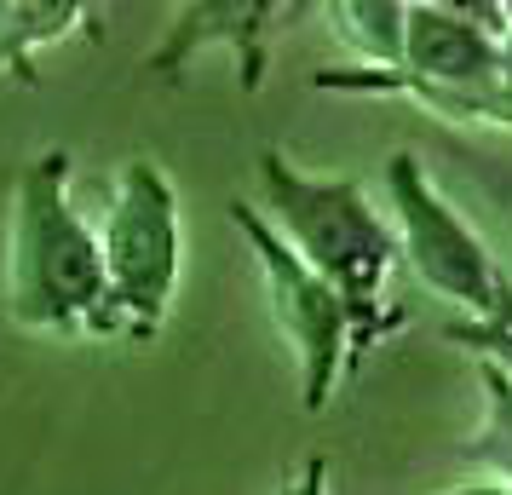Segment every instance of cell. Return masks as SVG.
<instances>
[{
	"mask_svg": "<svg viewBox=\"0 0 512 495\" xmlns=\"http://www.w3.org/2000/svg\"><path fill=\"white\" fill-rule=\"evenodd\" d=\"M70 150H41L12 185L6 311L29 334L116 340L104 236L70 202Z\"/></svg>",
	"mask_w": 512,
	"mask_h": 495,
	"instance_id": "6da1fadb",
	"label": "cell"
},
{
	"mask_svg": "<svg viewBox=\"0 0 512 495\" xmlns=\"http://www.w3.org/2000/svg\"><path fill=\"white\" fill-rule=\"evenodd\" d=\"M254 179H259V196H265L259 213L271 219V231L357 311L363 346H374V334H380L374 311L386 300L392 271L403 265L397 225L374 208L369 190L357 179H311L282 150H259Z\"/></svg>",
	"mask_w": 512,
	"mask_h": 495,
	"instance_id": "7a4b0ae2",
	"label": "cell"
},
{
	"mask_svg": "<svg viewBox=\"0 0 512 495\" xmlns=\"http://www.w3.org/2000/svg\"><path fill=\"white\" fill-rule=\"evenodd\" d=\"M104 271H110V311L116 340H150L173 311V288L185 271V225L179 190L150 156H127L110 185L104 213Z\"/></svg>",
	"mask_w": 512,
	"mask_h": 495,
	"instance_id": "3957f363",
	"label": "cell"
},
{
	"mask_svg": "<svg viewBox=\"0 0 512 495\" xmlns=\"http://www.w3.org/2000/svg\"><path fill=\"white\" fill-rule=\"evenodd\" d=\"M231 219H236V231L248 236L259 271H265V294H271V317L282 323V340L294 346L300 409L305 415H323L328 403H334L340 375H346V357L363 352L357 311L271 231V219H265L254 202H231Z\"/></svg>",
	"mask_w": 512,
	"mask_h": 495,
	"instance_id": "277c9868",
	"label": "cell"
},
{
	"mask_svg": "<svg viewBox=\"0 0 512 495\" xmlns=\"http://www.w3.org/2000/svg\"><path fill=\"white\" fill-rule=\"evenodd\" d=\"M386 196H392V225H397V242H403V265L438 300H449L461 317H484L495 306L501 283H507V271L495 265L484 236L455 213V202L438 190V179L426 173V162L415 150H392Z\"/></svg>",
	"mask_w": 512,
	"mask_h": 495,
	"instance_id": "5b68a950",
	"label": "cell"
},
{
	"mask_svg": "<svg viewBox=\"0 0 512 495\" xmlns=\"http://www.w3.org/2000/svg\"><path fill=\"white\" fill-rule=\"evenodd\" d=\"M507 6H438L409 0V41H403V75L449 93H484L501 70V35Z\"/></svg>",
	"mask_w": 512,
	"mask_h": 495,
	"instance_id": "8992f818",
	"label": "cell"
},
{
	"mask_svg": "<svg viewBox=\"0 0 512 495\" xmlns=\"http://www.w3.org/2000/svg\"><path fill=\"white\" fill-rule=\"evenodd\" d=\"M323 18L363 70H403V41H409L403 0H334L323 6Z\"/></svg>",
	"mask_w": 512,
	"mask_h": 495,
	"instance_id": "52a82bcc",
	"label": "cell"
},
{
	"mask_svg": "<svg viewBox=\"0 0 512 495\" xmlns=\"http://www.w3.org/2000/svg\"><path fill=\"white\" fill-rule=\"evenodd\" d=\"M93 12L75 0H0V75L29 70V58L52 41H70Z\"/></svg>",
	"mask_w": 512,
	"mask_h": 495,
	"instance_id": "ba28073f",
	"label": "cell"
},
{
	"mask_svg": "<svg viewBox=\"0 0 512 495\" xmlns=\"http://www.w3.org/2000/svg\"><path fill=\"white\" fill-rule=\"evenodd\" d=\"M478 375H484V421L461 444V461L512 490V380L501 369H489V363Z\"/></svg>",
	"mask_w": 512,
	"mask_h": 495,
	"instance_id": "9c48e42d",
	"label": "cell"
},
{
	"mask_svg": "<svg viewBox=\"0 0 512 495\" xmlns=\"http://www.w3.org/2000/svg\"><path fill=\"white\" fill-rule=\"evenodd\" d=\"M449 340L466 346V352H478L489 369H501L512 380V277L501 283L495 294V306L484 317H461V323H449Z\"/></svg>",
	"mask_w": 512,
	"mask_h": 495,
	"instance_id": "30bf717a",
	"label": "cell"
},
{
	"mask_svg": "<svg viewBox=\"0 0 512 495\" xmlns=\"http://www.w3.org/2000/svg\"><path fill=\"white\" fill-rule=\"evenodd\" d=\"M282 495H328V455H305V467L282 484Z\"/></svg>",
	"mask_w": 512,
	"mask_h": 495,
	"instance_id": "8fae6325",
	"label": "cell"
},
{
	"mask_svg": "<svg viewBox=\"0 0 512 495\" xmlns=\"http://www.w3.org/2000/svg\"><path fill=\"white\" fill-rule=\"evenodd\" d=\"M443 495H512V490L495 484V478H478V484H455V490H443Z\"/></svg>",
	"mask_w": 512,
	"mask_h": 495,
	"instance_id": "7c38bea8",
	"label": "cell"
},
{
	"mask_svg": "<svg viewBox=\"0 0 512 495\" xmlns=\"http://www.w3.org/2000/svg\"><path fill=\"white\" fill-rule=\"evenodd\" d=\"M501 6H507V24H512V0H501Z\"/></svg>",
	"mask_w": 512,
	"mask_h": 495,
	"instance_id": "4fadbf2b",
	"label": "cell"
}]
</instances>
